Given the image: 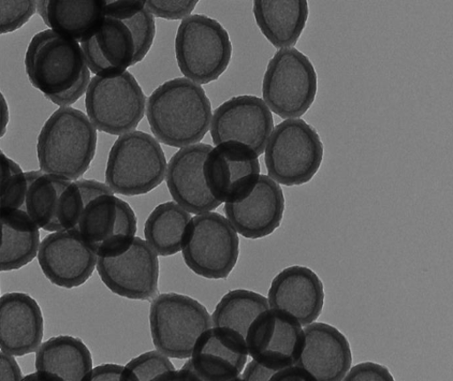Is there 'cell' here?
<instances>
[{"label": "cell", "instance_id": "41", "mask_svg": "<svg viewBox=\"0 0 453 381\" xmlns=\"http://www.w3.org/2000/svg\"><path fill=\"white\" fill-rule=\"evenodd\" d=\"M271 380H315L314 377L298 365L288 366L275 373Z\"/></svg>", "mask_w": 453, "mask_h": 381}, {"label": "cell", "instance_id": "9", "mask_svg": "<svg viewBox=\"0 0 453 381\" xmlns=\"http://www.w3.org/2000/svg\"><path fill=\"white\" fill-rule=\"evenodd\" d=\"M150 322L155 347L180 360L191 358L200 335L213 327L206 307L177 293H165L153 301Z\"/></svg>", "mask_w": 453, "mask_h": 381}, {"label": "cell", "instance_id": "31", "mask_svg": "<svg viewBox=\"0 0 453 381\" xmlns=\"http://www.w3.org/2000/svg\"><path fill=\"white\" fill-rule=\"evenodd\" d=\"M142 0L107 2L105 17L121 20L130 29L135 42L134 65L143 60L153 46L156 21Z\"/></svg>", "mask_w": 453, "mask_h": 381}, {"label": "cell", "instance_id": "13", "mask_svg": "<svg viewBox=\"0 0 453 381\" xmlns=\"http://www.w3.org/2000/svg\"><path fill=\"white\" fill-rule=\"evenodd\" d=\"M302 327L296 317L270 308L255 319L247 332L248 354L277 372L296 365L304 345Z\"/></svg>", "mask_w": 453, "mask_h": 381}, {"label": "cell", "instance_id": "15", "mask_svg": "<svg viewBox=\"0 0 453 381\" xmlns=\"http://www.w3.org/2000/svg\"><path fill=\"white\" fill-rule=\"evenodd\" d=\"M273 114L263 99L254 95L233 97L212 114L211 135L217 146L239 141L258 156L265 153L274 129Z\"/></svg>", "mask_w": 453, "mask_h": 381}, {"label": "cell", "instance_id": "16", "mask_svg": "<svg viewBox=\"0 0 453 381\" xmlns=\"http://www.w3.org/2000/svg\"><path fill=\"white\" fill-rule=\"evenodd\" d=\"M98 256L77 230L54 232L40 245L38 263L51 284L66 289L84 285L93 275Z\"/></svg>", "mask_w": 453, "mask_h": 381}, {"label": "cell", "instance_id": "22", "mask_svg": "<svg viewBox=\"0 0 453 381\" xmlns=\"http://www.w3.org/2000/svg\"><path fill=\"white\" fill-rule=\"evenodd\" d=\"M43 339V317L37 301L25 293L0 300V347L16 357L36 353Z\"/></svg>", "mask_w": 453, "mask_h": 381}, {"label": "cell", "instance_id": "6", "mask_svg": "<svg viewBox=\"0 0 453 381\" xmlns=\"http://www.w3.org/2000/svg\"><path fill=\"white\" fill-rule=\"evenodd\" d=\"M324 155L313 126L302 119L285 120L274 127L266 146L268 177L288 187L304 185L315 177Z\"/></svg>", "mask_w": 453, "mask_h": 381}, {"label": "cell", "instance_id": "11", "mask_svg": "<svg viewBox=\"0 0 453 381\" xmlns=\"http://www.w3.org/2000/svg\"><path fill=\"white\" fill-rule=\"evenodd\" d=\"M77 231L98 257L119 256L135 239L137 217L124 200L104 194L88 203Z\"/></svg>", "mask_w": 453, "mask_h": 381}, {"label": "cell", "instance_id": "40", "mask_svg": "<svg viewBox=\"0 0 453 381\" xmlns=\"http://www.w3.org/2000/svg\"><path fill=\"white\" fill-rule=\"evenodd\" d=\"M277 371L254 360L248 363L241 377L242 380H271Z\"/></svg>", "mask_w": 453, "mask_h": 381}, {"label": "cell", "instance_id": "39", "mask_svg": "<svg viewBox=\"0 0 453 381\" xmlns=\"http://www.w3.org/2000/svg\"><path fill=\"white\" fill-rule=\"evenodd\" d=\"M20 366L12 355L0 354V380H23Z\"/></svg>", "mask_w": 453, "mask_h": 381}, {"label": "cell", "instance_id": "7", "mask_svg": "<svg viewBox=\"0 0 453 381\" xmlns=\"http://www.w3.org/2000/svg\"><path fill=\"white\" fill-rule=\"evenodd\" d=\"M186 265L207 279H226L240 255L238 232L216 212L198 214L188 223L182 244Z\"/></svg>", "mask_w": 453, "mask_h": 381}, {"label": "cell", "instance_id": "25", "mask_svg": "<svg viewBox=\"0 0 453 381\" xmlns=\"http://www.w3.org/2000/svg\"><path fill=\"white\" fill-rule=\"evenodd\" d=\"M256 22L276 49H290L296 45L309 19L306 0H256Z\"/></svg>", "mask_w": 453, "mask_h": 381}, {"label": "cell", "instance_id": "36", "mask_svg": "<svg viewBox=\"0 0 453 381\" xmlns=\"http://www.w3.org/2000/svg\"><path fill=\"white\" fill-rule=\"evenodd\" d=\"M197 4L196 0H149L145 5L156 18L184 20L191 16Z\"/></svg>", "mask_w": 453, "mask_h": 381}, {"label": "cell", "instance_id": "34", "mask_svg": "<svg viewBox=\"0 0 453 381\" xmlns=\"http://www.w3.org/2000/svg\"><path fill=\"white\" fill-rule=\"evenodd\" d=\"M173 370L175 369L169 357L157 349L131 360L125 366L122 380H156L160 375Z\"/></svg>", "mask_w": 453, "mask_h": 381}, {"label": "cell", "instance_id": "30", "mask_svg": "<svg viewBox=\"0 0 453 381\" xmlns=\"http://www.w3.org/2000/svg\"><path fill=\"white\" fill-rule=\"evenodd\" d=\"M268 309V299L258 293L246 289L232 290L217 304L211 316L213 326L235 331L246 339L255 319Z\"/></svg>", "mask_w": 453, "mask_h": 381}, {"label": "cell", "instance_id": "20", "mask_svg": "<svg viewBox=\"0 0 453 381\" xmlns=\"http://www.w3.org/2000/svg\"><path fill=\"white\" fill-rule=\"evenodd\" d=\"M325 298V286L319 276L301 266H292L277 274L268 293L270 308L291 315L303 327L318 319L323 312Z\"/></svg>", "mask_w": 453, "mask_h": 381}, {"label": "cell", "instance_id": "12", "mask_svg": "<svg viewBox=\"0 0 453 381\" xmlns=\"http://www.w3.org/2000/svg\"><path fill=\"white\" fill-rule=\"evenodd\" d=\"M257 153L242 142L216 146L203 164V175L212 196L220 202H238L256 187L261 167Z\"/></svg>", "mask_w": 453, "mask_h": 381}, {"label": "cell", "instance_id": "21", "mask_svg": "<svg viewBox=\"0 0 453 381\" xmlns=\"http://www.w3.org/2000/svg\"><path fill=\"white\" fill-rule=\"evenodd\" d=\"M304 345L296 365L315 380H343L352 366L349 341L337 328L320 322L304 326Z\"/></svg>", "mask_w": 453, "mask_h": 381}, {"label": "cell", "instance_id": "19", "mask_svg": "<svg viewBox=\"0 0 453 381\" xmlns=\"http://www.w3.org/2000/svg\"><path fill=\"white\" fill-rule=\"evenodd\" d=\"M224 211L243 238H266L281 225L285 211L283 190L267 175H260L250 195L238 202H226Z\"/></svg>", "mask_w": 453, "mask_h": 381}, {"label": "cell", "instance_id": "35", "mask_svg": "<svg viewBox=\"0 0 453 381\" xmlns=\"http://www.w3.org/2000/svg\"><path fill=\"white\" fill-rule=\"evenodd\" d=\"M37 11L35 0H2L0 2V33L18 31Z\"/></svg>", "mask_w": 453, "mask_h": 381}, {"label": "cell", "instance_id": "8", "mask_svg": "<svg viewBox=\"0 0 453 381\" xmlns=\"http://www.w3.org/2000/svg\"><path fill=\"white\" fill-rule=\"evenodd\" d=\"M318 76L308 57L296 49L280 50L271 58L263 79V101L282 119H297L312 106Z\"/></svg>", "mask_w": 453, "mask_h": 381}, {"label": "cell", "instance_id": "5", "mask_svg": "<svg viewBox=\"0 0 453 381\" xmlns=\"http://www.w3.org/2000/svg\"><path fill=\"white\" fill-rule=\"evenodd\" d=\"M174 50L186 79L203 85L224 74L231 61L232 43L222 24L204 14H191L179 27Z\"/></svg>", "mask_w": 453, "mask_h": 381}, {"label": "cell", "instance_id": "33", "mask_svg": "<svg viewBox=\"0 0 453 381\" xmlns=\"http://www.w3.org/2000/svg\"><path fill=\"white\" fill-rule=\"evenodd\" d=\"M27 192L26 172L2 151V210H23Z\"/></svg>", "mask_w": 453, "mask_h": 381}, {"label": "cell", "instance_id": "27", "mask_svg": "<svg viewBox=\"0 0 453 381\" xmlns=\"http://www.w3.org/2000/svg\"><path fill=\"white\" fill-rule=\"evenodd\" d=\"M35 368L67 381H81L93 370L89 348L77 337L61 335L42 343L36 351Z\"/></svg>", "mask_w": 453, "mask_h": 381}, {"label": "cell", "instance_id": "26", "mask_svg": "<svg viewBox=\"0 0 453 381\" xmlns=\"http://www.w3.org/2000/svg\"><path fill=\"white\" fill-rule=\"evenodd\" d=\"M39 226L24 210H2V271L19 270L39 253Z\"/></svg>", "mask_w": 453, "mask_h": 381}, {"label": "cell", "instance_id": "29", "mask_svg": "<svg viewBox=\"0 0 453 381\" xmlns=\"http://www.w3.org/2000/svg\"><path fill=\"white\" fill-rule=\"evenodd\" d=\"M191 213L178 202H167L157 205L144 225V237L159 256H171L182 251L187 226Z\"/></svg>", "mask_w": 453, "mask_h": 381}, {"label": "cell", "instance_id": "17", "mask_svg": "<svg viewBox=\"0 0 453 381\" xmlns=\"http://www.w3.org/2000/svg\"><path fill=\"white\" fill-rule=\"evenodd\" d=\"M248 356L246 340L240 333L213 326L200 335L182 369L200 380H242Z\"/></svg>", "mask_w": 453, "mask_h": 381}, {"label": "cell", "instance_id": "24", "mask_svg": "<svg viewBox=\"0 0 453 381\" xmlns=\"http://www.w3.org/2000/svg\"><path fill=\"white\" fill-rule=\"evenodd\" d=\"M105 0H42L37 12L50 29L82 42L105 17Z\"/></svg>", "mask_w": 453, "mask_h": 381}, {"label": "cell", "instance_id": "42", "mask_svg": "<svg viewBox=\"0 0 453 381\" xmlns=\"http://www.w3.org/2000/svg\"><path fill=\"white\" fill-rule=\"evenodd\" d=\"M156 380H200L199 377L191 370L181 369L180 370H173L160 375Z\"/></svg>", "mask_w": 453, "mask_h": 381}, {"label": "cell", "instance_id": "18", "mask_svg": "<svg viewBox=\"0 0 453 381\" xmlns=\"http://www.w3.org/2000/svg\"><path fill=\"white\" fill-rule=\"evenodd\" d=\"M212 149L208 143L188 146L175 153L167 166L169 192L174 202L191 214L212 212L222 204L212 196L204 180V160Z\"/></svg>", "mask_w": 453, "mask_h": 381}, {"label": "cell", "instance_id": "28", "mask_svg": "<svg viewBox=\"0 0 453 381\" xmlns=\"http://www.w3.org/2000/svg\"><path fill=\"white\" fill-rule=\"evenodd\" d=\"M27 192L25 210L35 224L48 232L64 231L58 219V202L72 181L56 175L32 171L26 172Z\"/></svg>", "mask_w": 453, "mask_h": 381}, {"label": "cell", "instance_id": "10", "mask_svg": "<svg viewBox=\"0 0 453 381\" xmlns=\"http://www.w3.org/2000/svg\"><path fill=\"white\" fill-rule=\"evenodd\" d=\"M146 97L133 74L95 76L85 98L87 116L97 130L121 136L133 132L143 118Z\"/></svg>", "mask_w": 453, "mask_h": 381}, {"label": "cell", "instance_id": "3", "mask_svg": "<svg viewBox=\"0 0 453 381\" xmlns=\"http://www.w3.org/2000/svg\"><path fill=\"white\" fill-rule=\"evenodd\" d=\"M96 145L97 129L89 117L74 108H60L40 132V169L58 178L76 181L90 168Z\"/></svg>", "mask_w": 453, "mask_h": 381}, {"label": "cell", "instance_id": "32", "mask_svg": "<svg viewBox=\"0 0 453 381\" xmlns=\"http://www.w3.org/2000/svg\"><path fill=\"white\" fill-rule=\"evenodd\" d=\"M114 194L111 188L96 180L72 181L58 202V219L64 230H77L88 203L97 196Z\"/></svg>", "mask_w": 453, "mask_h": 381}, {"label": "cell", "instance_id": "4", "mask_svg": "<svg viewBox=\"0 0 453 381\" xmlns=\"http://www.w3.org/2000/svg\"><path fill=\"white\" fill-rule=\"evenodd\" d=\"M167 166L162 146L152 135L129 132L119 136L111 149L106 183L114 194L143 195L165 181Z\"/></svg>", "mask_w": 453, "mask_h": 381}, {"label": "cell", "instance_id": "1", "mask_svg": "<svg viewBox=\"0 0 453 381\" xmlns=\"http://www.w3.org/2000/svg\"><path fill=\"white\" fill-rule=\"evenodd\" d=\"M24 63L33 86L61 108L75 104L92 80L81 43L52 29L32 39Z\"/></svg>", "mask_w": 453, "mask_h": 381}, {"label": "cell", "instance_id": "23", "mask_svg": "<svg viewBox=\"0 0 453 381\" xmlns=\"http://www.w3.org/2000/svg\"><path fill=\"white\" fill-rule=\"evenodd\" d=\"M81 47L91 72L98 77L119 76L134 66L135 42L121 20L104 17Z\"/></svg>", "mask_w": 453, "mask_h": 381}, {"label": "cell", "instance_id": "37", "mask_svg": "<svg viewBox=\"0 0 453 381\" xmlns=\"http://www.w3.org/2000/svg\"><path fill=\"white\" fill-rule=\"evenodd\" d=\"M346 381L379 380L393 381L394 377L389 370L381 364L374 362H363L349 369L343 378Z\"/></svg>", "mask_w": 453, "mask_h": 381}, {"label": "cell", "instance_id": "2", "mask_svg": "<svg viewBox=\"0 0 453 381\" xmlns=\"http://www.w3.org/2000/svg\"><path fill=\"white\" fill-rule=\"evenodd\" d=\"M146 117L160 142L181 149L200 143L207 135L211 103L199 84L174 79L159 86L146 101Z\"/></svg>", "mask_w": 453, "mask_h": 381}, {"label": "cell", "instance_id": "38", "mask_svg": "<svg viewBox=\"0 0 453 381\" xmlns=\"http://www.w3.org/2000/svg\"><path fill=\"white\" fill-rule=\"evenodd\" d=\"M125 366L119 364H102L92 370L84 380H122Z\"/></svg>", "mask_w": 453, "mask_h": 381}, {"label": "cell", "instance_id": "43", "mask_svg": "<svg viewBox=\"0 0 453 381\" xmlns=\"http://www.w3.org/2000/svg\"><path fill=\"white\" fill-rule=\"evenodd\" d=\"M23 380H63L61 377H58L56 375L50 374L46 371H37L35 374L27 375L24 377Z\"/></svg>", "mask_w": 453, "mask_h": 381}, {"label": "cell", "instance_id": "14", "mask_svg": "<svg viewBox=\"0 0 453 381\" xmlns=\"http://www.w3.org/2000/svg\"><path fill=\"white\" fill-rule=\"evenodd\" d=\"M157 256L146 240L135 237L122 255L98 257L96 270L102 282L114 294L129 300L149 301L157 291Z\"/></svg>", "mask_w": 453, "mask_h": 381}, {"label": "cell", "instance_id": "44", "mask_svg": "<svg viewBox=\"0 0 453 381\" xmlns=\"http://www.w3.org/2000/svg\"><path fill=\"white\" fill-rule=\"evenodd\" d=\"M9 122V110L4 95L2 94V137L4 136Z\"/></svg>", "mask_w": 453, "mask_h": 381}]
</instances>
